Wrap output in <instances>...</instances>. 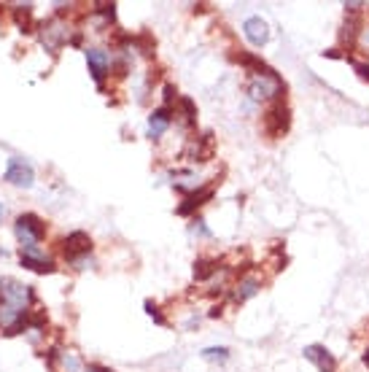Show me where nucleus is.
<instances>
[{
    "instance_id": "obj_1",
    "label": "nucleus",
    "mask_w": 369,
    "mask_h": 372,
    "mask_svg": "<svg viewBox=\"0 0 369 372\" xmlns=\"http://www.w3.org/2000/svg\"><path fill=\"white\" fill-rule=\"evenodd\" d=\"M248 98L256 100V103H270V100H278L280 92H286V84L272 73H259V76H251L248 78V87H246Z\"/></svg>"
},
{
    "instance_id": "obj_2",
    "label": "nucleus",
    "mask_w": 369,
    "mask_h": 372,
    "mask_svg": "<svg viewBox=\"0 0 369 372\" xmlns=\"http://www.w3.org/2000/svg\"><path fill=\"white\" fill-rule=\"evenodd\" d=\"M35 299L33 289L25 286L22 281L17 278H3L0 281V302L8 305V308H17V310H27V305Z\"/></svg>"
},
{
    "instance_id": "obj_3",
    "label": "nucleus",
    "mask_w": 369,
    "mask_h": 372,
    "mask_svg": "<svg viewBox=\"0 0 369 372\" xmlns=\"http://www.w3.org/2000/svg\"><path fill=\"white\" fill-rule=\"evenodd\" d=\"M14 232H17V240L22 243V248H33L38 246V240L46 235V224L41 222L35 213H25V216L17 219Z\"/></svg>"
},
{
    "instance_id": "obj_4",
    "label": "nucleus",
    "mask_w": 369,
    "mask_h": 372,
    "mask_svg": "<svg viewBox=\"0 0 369 372\" xmlns=\"http://www.w3.org/2000/svg\"><path fill=\"white\" fill-rule=\"evenodd\" d=\"M68 35H71V30H68V25L62 19H49V22H44V25L38 27V41L51 54H57V51L62 49V44L68 41Z\"/></svg>"
},
{
    "instance_id": "obj_5",
    "label": "nucleus",
    "mask_w": 369,
    "mask_h": 372,
    "mask_svg": "<svg viewBox=\"0 0 369 372\" xmlns=\"http://www.w3.org/2000/svg\"><path fill=\"white\" fill-rule=\"evenodd\" d=\"M289 124H291L289 108H286L283 103H275L270 111H267V116H264V132H267L270 138H280V135L289 132Z\"/></svg>"
},
{
    "instance_id": "obj_6",
    "label": "nucleus",
    "mask_w": 369,
    "mask_h": 372,
    "mask_svg": "<svg viewBox=\"0 0 369 372\" xmlns=\"http://www.w3.org/2000/svg\"><path fill=\"white\" fill-rule=\"evenodd\" d=\"M19 259H22V267L33 270V273L49 275V273H54V270H57V267H54V262H51V259H46V256H44V251H41L38 246L22 248Z\"/></svg>"
},
{
    "instance_id": "obj_7",
    "label": "nucleus",
    "mask_w": 369,
    "mask_h": 372,
    "mask_svg": "<svg viewBox=\"0 0 369 372\" xmlns=\"http://www.w3.org/2000/svg\"><path fill=\"white\" fill-rule=\"evenodd\" d=\"M62 251H65V256H68L71 262H75V259H81V256H89L92 240H89L87 232H71V235L62 240Z\"/></svg>"
},
{
    "instance_id": "obj_8",
    "label": "nucleus",
    "mask_w": 369,
    "mask_h": 372,
    "mask_svg": "<svg viewBox=\"0 0 369 372\" xmlns=\"http://www.w3.org/2000/svg\"><path fill=\"white\" fill-rule=\"evenodd\" d=\"M6 181H11L14 186H33V181H35V173H33V168L27 165L25 159H11L8 162V170H6Z\"/></svg>"
},
{
    "instance_id": "obj_9",
    "label": "nucleus",
    "mask_w": 369,
    "mask_h": 372,
    "mask_svg": "<svg viewBox=\"0 0 369 372\" xmlns=\"http://www.w3.org/2000/svg\"><path fill=\"white\" fill-rule=\"evenodd\" d=\"M210 154H213V135H210V132H205V135H199V138H192L186 151H183V157H186L189 162H205Z\"/></svg>"
},
{
    "instance_id": "obj_10",
    "label": "nucleus",
    "mask_w": 369,
    "mask_h": 372,
    "mask_svg": "<svg viewBox=\"0 0 369 372\" xmlns=\"http://www.w3.org/2000/svg\"><path fill=\"white\" fill-rule=\"evenodd\" d=\"M87 65H89V73L92 78L102 87V78L111 71V57L102 49H87Z\"/></svg>"
},
{
    "instance_id": "obj_11",
    "label": "nucleus",
    "mask_w": 369,
    "mask_h": 372,
    "mask_svg": "<svg viewBox=\"0 0 369 372\" xmlns=\"http://www.w3.org/2000/svg\"><path fill=\"white\" fill-rule=\"evenodd\" d=\"M243 33H246L248 41H251V44H256V46H264V44H267V38H270L267 22H264L262 17H248L246 25H243Z\"/></svg>"
},
{
    "instance_id": "obj_12",
    "label": "nucleus",
    "mask_w": 369,
    "mask_h": 372,
    "mask_svg": "<svg viewBox=\"0 0 369 372\" xmlns=\"http://www.w3.org/2000/svg\"><path fill=\"white\" fill-rule=\"evenodd\" d=\"M305 359H310L321 372H337L334 356H332L323 346H307L305 348Z\"/></svg>"
},
{
    "instance_id": "obj_13",
    "label": "nucleus",
    "mask_w": 369,
    "mask_h": 372,
    "mask_svg": "<svg viewBox=\"0 0 369 372\" xmlns=\"http://www.w3.org/2000/svg\"><path fill=\"white\" fill-rule=\"evenodd\" d=\"M170 116H172V111L168 105H165V108H156V111L148 116V138H151V141L162 138V132L170 127Z\"/></svg>"
},
{
    "instance_id": "obj_14",
    "label": "nucleus",
    "mask_w": 369,
    "mask_h": 372,
    "mask_svg": "<svg viewBox=\"0 0 369 372\" xmlns=\"http://www.w3.org/2000/svg\"><path fill=\"white\" fill-rule=\"evenodd\" d=\"M210 197H213V189H199L195 195H189V197L178 205V216H192L199 205H205Z\"/></svg>"
},
{
    "instance_id": "obj_15",
    "label": "nucleus",
    "mask_w": 369,
    "mask_h": 372,
    "mask_svg": "<svg viewBox=\"0 0 369 372\" xmlns=\"http://www.w3.org/2000/svg\"><path fill=\"white\" fill-rule=\"evenodd\" d=\"M262 289V281L259 278H253V275H248V278H243L237 286H235V302H246L248 297H253L256 292Z\"/></svg>"
},
{
    "instance_id": "obj_16",
    "label": "nucleus",
    "mask_w": 369,
    "mask_h": 372,
    "mask_svg": "<svg viewBox=\"0 0 369 372\" xmlns=\"http://www.w3.org/2000/svg\"><path fill=\"white\" fill-rule=\"evenodd\" d=\"M14 19H17V25L22 27V33H33L30 27H33V6H17L14 8Z\"/></svg>"
},
{
    "instance_id": "obj_17",
    "label": "nucleus",
    "mask_w": 369,
    "mask_h": 372,
    "mask_svg": "<svg viewBox=\"0 0 369 372\" xmlns=\"http://www.w3.org/2000/svg\"><path fill=\"white\" fill-rule=\"evenodd\" d=\"M216 267H219L216 259H197V262H195V278H197V281H208L210 275L216 273Z\"/></svg>"
},
{
    "instance_id": "obj_18",
    "label": "nucleus",
    "mask_w": 369,
    "mask_h": 372,
    "mask_svg": "<svg viewBox=\"0 0 369 372\" xmlns=\"http://www.w3.org/2000/svg\"><path fill=\"white\" fill-rule=\"evenodd\" d=\"M60 370L62 372H81V359L75 351H62L60 353Z\"/></svg>"
},
{
    "instance_id": "obj_19",
    "label": "nucleus",
    "mask_w": 369,
    "mask_h": 372,
    "mask_svg": "<svg viewBox=\"0 0 369 372\" xmlns=\"http://www.w3.org/2000/svg\"><path fill=\"white\" fill-rule=\"evenodd\" d=\"M172 184L178 186V189H197L199 186V178L195 173H172Z\"/></svg>"
},
{
    "instance_id": "obj_20",
    "label": "nucleus",
    "mask_w": 369,
    "mask_h": 372,
    "mask_svg": "<svg viewBox=\"0 0 369 372\" xmlns=\"http://www.w3.org/2000/svg\"><path fill=\"white\" fill-rule=\"evenodd\" d=\"M178 108L183 111V119H186V124L197 122V108H195V103H192L189 98H178Z\"/></svg>"
},
{
    "instance_id": "obj_21",
    "label": "nucleus",
    "mask_w": 369,
    "mask_h": 372,
    "mask_svg": "<svg viewBox=\"0 0 369 372\" xmlns=\"http://www.w3.org/2000/svg\"><path fill=\"white\" fill-rule=\"evenodd\" d=\"M202 359H208V362H226L229 359V348H205Z\"/></svg>"
},
{
    "instance_id": "obj_22",
    "label": "nucleus",
    "mask_w": 369,
    "mask_h": 372,
    "mask_svg": "<svg viewBox=\"0 0 369 372\" xmlns=\"http://www.w3.org/2000/svg\"><path fill=\"white\" fill-rule=\"evenodd\" d=\"M146 310H148V316H151V319H154V321H156V324H162V326L168 324V319H165V316L159 313V308H156L154 302H146Z\"/></svg>"
},
{
    "instance_id": "obj_23",
    "label": "nucleus",
    "mask_w": 369,
    "mask_h": 372,
    "mask_svg": "<svg viewBox=\"0 0 369 372\" xmlns=\"http://www.w3.org/2000/svg\"><path fill=\"white\" fill-rule=\"evenodd\" d=\"M359 49L369 54V27H364V30L359 33Z\"/></svg>"
},
{
    "instance_id": "obj_24",
    "label": "nucleus",
    "mask_w": 369,
    "mask_h": 372,
    "mask_svg": "<svg viewBox=\"0 0 369 372\" xmlns=\"http://www.w3.org/2000/svg\"><path fill=\"white\" fill-rule=\"evenodd\" d=\"M175 95H178V92H175V87H172V84H165V103H172Z\"/></svg>"
},
{
    "instance_id": "obj_25",
    "label": "nucleus",
    "mask_w": 369,
    "mask_h": 372,
    "mask_svg": "<svg viewBox=\"0 0 369 372\" xmlns=\"http://www.w3.org/2000/svg\"><path fill=\"white\" fill-rule=\"evenodd\" d=\"M87 372H114V370H108V367H100V364H92Z\"/></svg>"
},
{
    "instance_id": "obj_26",
    "label": "nucleus",
    "mask_w": 369,
    "mask_h": 372,
    "mask_svg": "<svg viewBox=\"0 0 369 372\" xmlns=\"http://www.w3.org/2000/svg\"><path fill=\"white\" fill-rule=\"evenodd\" d=\"M3 216H6V208H3V202H0V222H3Z\"/></svg>"
},
{
    "instance_id": "obj_27",
    "label": "nucleus",
    "mask_w": 369,
    "mask_h": 372,
    "mask_svg": "<svg viewBox=\"0 0 369 372\" xmlns=\"http://www.w3.org/2000/svg\"><path fill=\"white\" fill-rule=\"evenodd\" d=\"M364 364L369 367V348H367V353H364Z\"/></svg>"
}]
</instances>
